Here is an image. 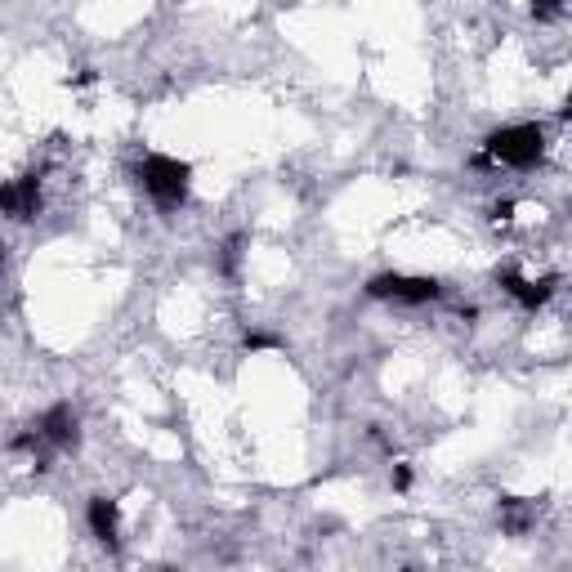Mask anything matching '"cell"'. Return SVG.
Returning <instances> with one entry per match:
<instances>
[{
    "label": "cell",
    "mask_w": 572,
    "mask_h": 572,
    "mask_svg": "<svg viewBox=\"0 0 572 572\" xmlns=\"http://www.w3.org/2000/svg\"><path fill=\"white\" fill-rule=\"evenodd\" d=\"M139 188L161 206V211H179L188 202V188H193V166L179 157H166V152H148V157L135 166Z\"/></svg>",
    "instance_id": "obj_2"
},
{
    "label": "cell",
    "mask_w": 572,
    "mask_h": 572,
    "mask_svg": "<svg viewBox=\"0 0 572 572\" xmlns=\"http://www.w3.org/2000/svg\"><path fill=\"white\" fill-rule=\"evenodd\" d=\"M546 157V130L537 121H519V126H501L483 139V152L474 166H510V170H532Z\"/></svg>",
    "instance_id": "obj_1"
},
{
    "label": "cell",
    "mask_w": 572,
    "mask_h": 572,
    "mask_svg": "<svg viewBox=\"0 0 572 572\" xmlns=\"http://www.w3.org/2000/svg\"><path fill=\"white\" fill-rule=\"evenodd\" d=\"M85 523H90L99 546H108V550L121 546V505L112 497H90V505H85Z\"/></svg>",
    "instance_id": "obj_7"
},
{
    "label": "cell",
    "mask_w": 572,
    "mask_h": 572,
    "mask_svg": "<svg viewBox=\"0 0 572 572\" xmlns=\"http://www.w3.org/2000/svg\"><path fill=\"white\" fill-rule=\"evenodd\" d=\"M394 488H398V492L412 488V470H407V465H398V470H394Z\"/></svg>",
    "instance_id": "obj_13"
},
{
    "label": "cell",
    "mask_w": 572,
    "mask_h": 572,
    "mask_svg": "<svg viewBox=\"0 0 572 572\" xmlns=\"http://www.w3.org/2000/svg\"><path fill=\"white\" fill-rule=\"evenodd\" d=\"M242 246H246V237H242V233L228 237V242H224V255H219V269H224V278H233V273H237V260H242Z\"/></svg>",
    "instance_id": "obj_9"
},
{
    "label": "cell",
    "mask_w": 572,
    "mask_h": 572,
    "mask_svg": "<svg viewBox=\"0 0 572 572\" xmlns=\"http://www.w3.org/2000/svg\"><path fill=\"white\" fill-rule=\"evenodd\" d=\"M559 9H564V0H532V14H537L541 23H550V18H555Z\"/></svg>",
    "instance_id": "obj_11"
},
{
    "label": "cell",
    "mask_w": 572,
    "mask_h": 572,
    "mask_svg": "<svg viewBox=\"0 0 572 572\" xmlns=\"http://www.w3.org/2000/svg\"><path fill=\"white\" fill-rule=\"evenodd\" d=\"M282 340L278 336H269V331H246V349L251 354H260V349H278Z\"/></svg>",
    "instance_id": "obj_10"
},
{
    "label": "cell",
    "mask_w": 572,
    "mask_h": 572,
    "mask_svg": "<svg viewBox=\"0 0 572 572\" xmlns=\"http://www.w3.org/2000/svg\"><path fill=\"white\" fill-rule=\"evenodd\" d=\"M497 282H501V291L510 295L519 309H528V313H537L541 304H550V295H555V286H559V278L550 273V278H523L519 269H497Z\"/></svg>",
    "instance_id": "obj_5"
},
{
    "label": "cell",
    "mask_w": 572,
    "mask_h": 572,
    "mask_svg": "<svg viewBox=\"0 0 572 572\" xmlns=\"http://www.w3.org/2000/svg\"><path fill=\"white\" fill-rule=\"evenodd\" d=\"M99 76H94V68H81L76 76H68V85H76V90H85V85H94Z\"/></svg>",
    "instance_id": "obj_12"
},
{
    "label": "cell",
    "mask_w": 572,
    "mask_h": 572,
    "mask_svg": "<svg viewBox=\"0 0 572 572\" xmlns=\"http://www.w3.org/2000/svg\"><path fill=\"white\" fill-rule=\"evenodd\" d=\"M36 211H41V175H18L0 184V215L5 219L27 224V219H36Z\"/></svg>",
    "instance_id": "obj_4"
},
{
    "label": "cell",
    "mask_w": 572,
    "mask_h": 572,
    "mask_svg": "<svg viewBox=\"0 0 572 572\" xmlns=\"http://www.w3.org/2000/svg\"><path fill=\"white\" fill-rule=\"evenodd\" d=\"M5 260H9V255H5V242H0V273H5Z\"/></svg>",
    "instance_id": "obj_15"
},
{
    "label": "cell",
    "mask_w": 572,
    "mask_h": 572,
    "mask_svg": "<svg viewBox=\"0 0 572 572\" xmlns=\"http://www.w3.org/2000/svg\"><path fill=\"white\" fill-rule=\"evenodd\" d=\"M510 211H514V202H501V206H492V219L501 224V219H510Z\"/></svg>",
    "instance_id": "obj_14"
},
{
    "label": "cell",
    "mask_w": 572,
    "mask_h": 572,
    "mask_svg": "<svg viewBox=\"0 0 572 572\" xmlns=\"http://www.w3.org/2000/svg\"><path fill=\"white\" fill-rule=\"evenodd\" d=\"M367 295L394 304H434L447 295V286L438 278H421V273H376V278H367Z\"/></svg>",
    "instance_id": "obj_3"
},
{
    "label": "cell",
    "mask_w": 572,
    "mask_h": 572,
    "mask_svg": "<svg viewBox=\"0 0 572 572\" xmlns=\"http://www.w3.org/2000/svg\"><path fill=\"white\" fill-rule=\"evenodd\" d=\"M36 434H41V443L54 447V452H68V447L81 443V421H76L72 403H54L50 412L36 421Z\"/></svg>",
    "instance_id": "obj_6"
},
{
    "label": "cell",
    "mask_w": 572,
    "mask_h": 572,
    "mask_svg": "<svg viewBox=\"0 0 572 572\" xmlns=\"http://www.w3.org/2000/svg\"><path fill=\"white\" fill-rule=\"evenodd\" d=\"M532 519H537V505L523 501V497H505L501 501V528L510 532V537H523V532L532 528Z\"/></svg>",
    "instance_id": "obj_8"
}]
</instances>
